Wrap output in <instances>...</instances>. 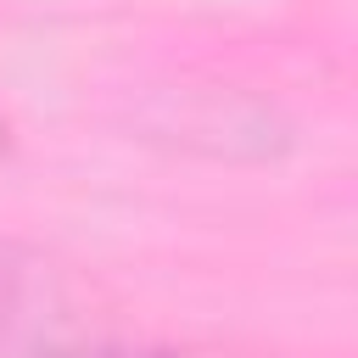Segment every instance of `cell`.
<instances>
[{
  "instance_id": "1",
  "label": "cell",
  "mask_w": 358,
  "mask_h": 358,
  "mask_svg": "<svg viewBox=\"0 0 358 358\" xmlns=\"http://www.w3.org/2000/svg\"><path fill=\"white\" fill-rule=\"evenodd\" d=\"M78 330L73 324V291L62 268L0 235V358H34L45 341Z\"/></svg>"
},
{
  "instance_id": "2",
  "label": "cell",
  "mask_w": 358,
  "mask_h": 358,
  "mask_svg": "<svg viewBox=\"0 0 358 358\" xmlns=\"http://www.w3.org/2000/svg\"><path fill=\"white\" fill-rule=\"evenodd\" d=\"M34 358H218L201 347H168V341H129V336H84L67 330L56 341H45Z\"/></svg>"
}]
</instances>
